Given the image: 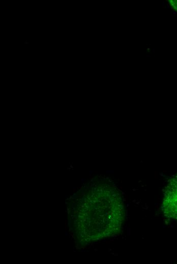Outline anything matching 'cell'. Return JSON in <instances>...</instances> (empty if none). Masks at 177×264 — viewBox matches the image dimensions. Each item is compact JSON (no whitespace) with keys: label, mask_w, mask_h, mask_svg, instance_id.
I'll list each match as a JSON object with an SVG mask.
<instances>
[{"label":"cell","mask_w":177,"mask_h":264,"mask_svg":"<svg viewBox=\"0 0 177 264\" xmlns=\"http://www.w3.org/2000/svg\"><path fill=\"white\" fill-rule=\"evenodd\" d=\"M169 2L171 7L177 11V1H169Z\"/></svg>","instance_id":"7a4b0ae2"},{"label":"cell","mask_w":177,"mask_h":264,"mask_svg":"<svg viewBox=\"0 0 177 264\" xmlns=\"http://www.w3.org/2000/svg\"><path fill=\"white\" fill-rule=\"evenodd\" d=\"M162 209L165 216L177 221V175L165 187Z\"/></svg>","instance_id":"6da1fadb"}]
</instances>
